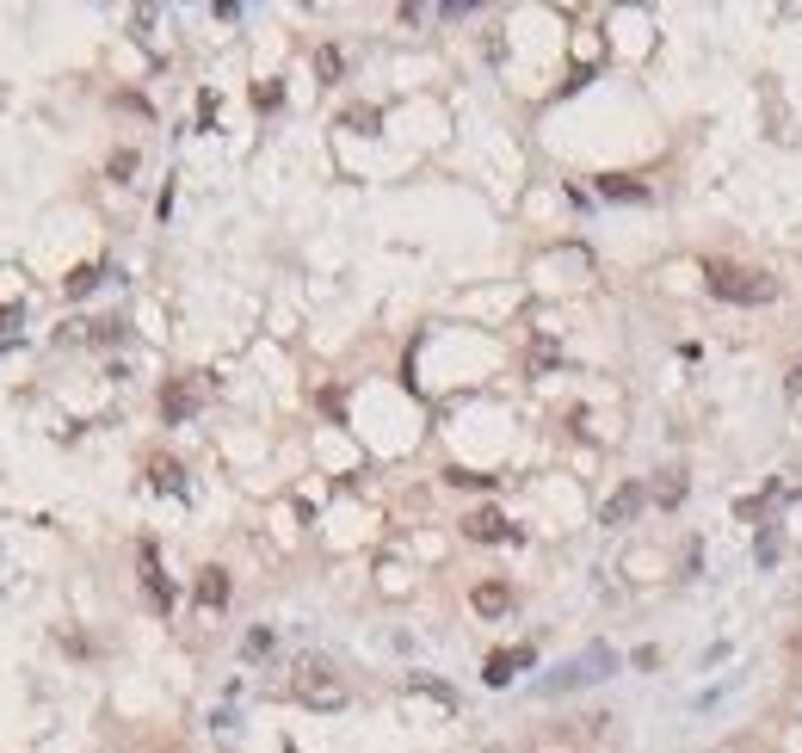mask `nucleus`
<instances>
[{
    "label": "nucleus",
    "instance_id": "f257e3e1",
    "mask_svg": "<svg viewBox=\"0 0 802 753\" xmlns=\"http://www.w3.org/2000/svg\"><path fill=\"white\" fill-rule=\"evenodd\" d=\"M704 278H710V297L741 303V309H759V303H772V297H778V278H772V272H759V266H741V260H710V266H704Z\"/></svg>",
    "mask_w": 802,
    "mask_h": 753
},
{
    "label": "nucleus",
    "instance_id": "f03ea898",
    "mask_svg": "<svg viewBox=\"0 0 802 753\" xmlns=\"http://www.w3.org/2000/svg\"><path fill=\"white\" fill-rule=\"evenodd\" d=\"M290 692H297L309 710H340V704H346V679L334 673V661L303 655V661H297V679H290Z\"/></svg>",
    "mask_w": 802,
    "mask_h": 753
},
{
    "label": "nucleus",
    "instance_id": "7ed1b4c3",
    "mask_svg": "<svg viewBox=\"0 0 802 753\" xmlns=\"http://www.w3.org/2000/svg\"><path fill=\"white\" fill-rule=\"evenodd\" d=\"M198 408H204V383H198V377H173V383L161 389V420H167V426L192 420Z\"/></svg>",
    "mask_w": 802,
    "mask_h": 753
},
{
    "label": "nucleus",
    "instance_id": "20e7f679",
    "mask_svg": "<svg viewBox=\"0 0 802 753\" xmlns=\"http://www.w3.org/2000/svg\"><path fill=\"white\" fill-rule=\"evenodd\" d=\"M136 562H142V593H149V605H155V612H173V581L161 575L155 544H142V550H136Z\"/></svg>",
    "mask_w": 802,
    "mask_h": 753
},
{
    "label": "nucleus",
    "instance_id": "39448f33",
    "mask_svg": "<svg viewBox=\"0 0 802 753\" xmlns=\"http://www.w3.org/2000/svg\"><path fill=\"white\" fill-rule=\"evenodd\" d=\"M463 537H476V544H519V531L506 525V513H494V507L469 513V519H463Z\"/></svg>",
    "mask_w": 802,
    "mask_h": 753
},
{
    "label": "nucleus",
    "instance_id": "423d86ee",
    "mask_svg": "<svg viewBox=\"0 0 802 753\" xmlns=\"http://www.w3.org/2000/svg\"><path fill=\"white\" fill-rule=\"evenodd\" d=\"M229 605V568H198V612H223Z\"/></svg>",
    "mask_w": 802,
    "mask_h": 753
},
{
    "label": "nucleus",
    "instance_id": "0eeeda50",
    "mask_svg": "<svg viewBox=\"0 0 802 753\" xmlns=\"http://www.w3.org/2000/svg\"><path fill=\"white\" fill-rule=\"evenodd\" d=\"M642 500H648V488H642V482H630V488H617V494L605 500V525H630V519L642 513Z\"/></svg>",
    "mask_w": 802,
    "mask_h": 753
},
{
    "label": "nucleus",
    "instance_id": "6e6552de",
    "mask_svg": "<svg viewBox=\"0 0 802 753\" xmlns=\"http://www.w3.org/2000/svg\"><path fill=\"white\" fill-rule=\"evenodd\" d=\"M469 605H476L482 618H506V612H513V587H506V581H482L476 593H469Z\"/></svg>",
    "mask_w": 802,
    "mask_h": 753
},
{
    "label": "nucleus",
    "instance_id": "1a4fd4ad",
    "mask_svg": "<svg viewBox=\"0 0 802 753\" xmlns=\"http://www.w3.org/2000/svg\"><path fill=\"white\" fill-rule=\"evenodd\" d=\"M531 661H537L531 649H500V655H488V673H482V679H488V686H506V679L525 673Z\"/></svg>",
    "mask_w": 802,
    "mask_h": 753
},
{
    "label": "nucleus",
    "instance_id": "9d476101",
    "mask_svg": "<svg viewBox=\"0 0 802 753\" xmlns=\"http://www.w3.org/2000/svg\"><path fill=\"white\" fill-rule=\"evenodd\" d=\"M599 192H605V198H617V204H648V186H642V179H624V173H605V179H599Z\"/></svg>",
    "mask_w": 802,
    "mask_h": 753
},
{
    "label": "nucleus",
    "instance_id": "9b49d317",
    "mask_svg": "<svg viewBox=\"0 0 802 753\" xmlns=\"http://www.w3.org/2000/svg\"><path fill=\"white\" fill-rule=\"evenodd\" d=\"M149 482H155L161 494H186V470H179L173 457H155V463H149Z\"/></svg>",
    "mask_w": 802,
    "mask_h": 753
},
{
    "label": "nucleus",
    "instance_id": "f8f14e48",
    "mask_svg": "<svg viewBox=\"0 0 802 753\" xmlns=\"http://www.w3.org/2000/svg\"><path fill=\"white\" fill-rule=\"evenodd\" d=\"M408 692H426L432 704H445V710L457 704V692H451V686H439V679H426V673H414V679H408Z\"/></svg>",
    "mask_w": 802,
    "mask_h": 753
},
{
    "label": "nucleus",
    "instance_id": "ddd939ff",
    "mask_svg": "<svg viewBox=\"0 0 802 753\" xmlns=\"http://www.w3.org/2000/svg\"><path fill=\"white\" fill-rule=\"evenodd\" d=\"M654 500H661V507H679V500H685V476H679V470H667L661 482H654Z\"/></svg>",
    "mask_w": 802,
    "mask_h": 753
},
{
    "label": "nucleus",
    "instance_id": "4468645a",
    "mask_svg": "<svg viewBox=\"0 0 802 753\" xmlns=\"http://www.w3.org/2000/svg\"><path fill=\"white\" fill-rule=\"evenodd\" d=\"M93 284H99V266H75V272L62 278V291H68V297H87Z\"/></svg>",
    "mask_w": 802,
    "mask_h": 753
},
{
    "label": "nucleus",
    "instance_id": "2eb2a0df",
    "mask_svg": "<svg viewBox=\"0 0 802 753\" xmlns=\"http://www.w3.org/2000/svg\"><path fill=\"white\" fill-rule=\"evenodd\" d=\"M136 167H142V155H136V149H118V155H112V179H118V186H130V173H136Z\"/></svg>",
    "mask_w": 802,
    "mask_h": 753
},
{
    "label": "nucleus",
    "instance_id": "dca6fc26",
    "mask_svg": "<svg viewBox=\"0 0 802 753\" xmlns=\"http://www.w3.org/2000/svg\"><path fill=\"white\" fill-rule=\"evenodd\" d=\"M346 124H352V130H377V124H383V112H371V105H352Z\"/></svg>",
    "mask_w": 802,
    "mask_h": 753
},
{
    "label": "nucleus",
    "instance_id": "f3484780",
    "mask_svg": "<svg viewBox=\"0 0 802 753\" xmlns=\"http://www.w3.org/2000/svg\"><path fill=\"white\" fill-rule=\"evenodd\" d=\"M315 68H321V81H334L340 68H346V56H340V50H321V56H315Z\"/></svg>",
    "mask_w": 802,
    "mask_h": 753
},
{
    "label": "nucleus",
    "instance_id": "a211bd4d",
    "mask_svg": "<svg viewBox=\"0 0 802 753\" xmlns=\"http://www.w3.org/2000/svg\"><path fill=\"white\" fill-rule=\"evenodd\" d=\"M241 649H247V655H272V630H253Z\"/></svg>",
    "mask_w": 802,
    "mask_h": 753
},
{
    "label": "nucleus",
    "instance_id": "6ab92c4d",
    "mask_svg": "<svg viewBox=\"0 0 802 753\" xmlns=\"http://www.w3.org/2000/svg\"><path fill=\"white\" fill-rule=\"evenodd\" d=\"M19 315H25L19 303H0V334H7V328H19Z\"/></svg>",
    "mask_w": 802,
    "mask_h": 753
}]
</instances>
